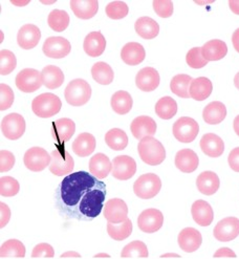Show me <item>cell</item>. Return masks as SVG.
<instances>
[{"mask_svg":"<svg viewBox=\"0 0 239 259\" xmlns=\"http://www.w3.org/2000/svg\"><path fill=\"white\" fill-rule=\"evenodd\" d=\"M105 197L106 185L85 171L65 177L55 194L56 207L62 217L85 222L99 217Z\"/></svg>","mask_w":239,"mask_h":259,"instance_id":"cell-1","label":"cell"},{"mask_svg":"<svg viewBox=\"0 0 239 259\" xmlns=\"http://www.w3.org/2000/svg\"><path fill=\"white\" fill-rule=\"evenodd\" d=\"M138 155L144 163L150 166H158L166 159V150L163 144L153 137H146L137 145Z\"/></svg>","mask_w":239,"mask_h":259,"instance_id":"cell-2","label":"cell"},{"mask_svg":"<svg viewBox=\"0 0 239 259\" xmlns=\"http://www.w3.org/2000/svg\"><path fill=\"white\" fill-rule=\"evenodd\" d=\"M61 107L62 102L59 97L51 93H45L36 97L32 103L34 113L37 117L43 119L54 117L61 110Z\"/></svg>","mask_w":239,"mask_h":259,"instance_id":"cell-3","label":"cell"},{"mask_svg":"<svg viewBox=\"0 0 239 259\" xmlns=\"http://www.w3.org/2000/svg\"><path fill=\"white\" fill-rule=\"evenodd\" d=\"M91 93V88L85 80L76 79L66 86L64 97L68 104L73 106H82L88 102Z\"/></svg>","mask_w":239,"mask_h":259,"instance_id":"cell-4","label":"cell"},{"mask_svg":"<svg viewBox=\"0 0 239 259\" xmlns=\"http://www.w3.org/2000/svg\"><path fill=\"white\" fill-rule=\"evenodd\" d=\"M162 189V181L154 174L140 176L133 185L134 194L142 199H150L157 196Z\"/></svg>","mask_w":239,"mask_h":259,"instance_id":"cell-5","label":"cell"},{"mask_svg":"<svg viewBox=\"0 0 239 259\" xmlns=\"http://www.w3.org/2000/svg\"><path fill=\"white\" fill-rule=\"evenodd\" d=\"M52 163L50 165V171L54 176L62 177L72 175L75 167L74 159L63 147L54 150L51 153Z\"/></svg>","mask_w":239,"mask_h":259,"instance_id":"cell-6","label":"cell"},{"mask_svg":"<svg viewBox=\"0 0 239 259\" xmlns=\"http://www.w3.org/2000/svg\"><path fill=\"white\" fill-rule=\"evenodd\" d=\"M172 132L178 142L191 143L200 133V125L192 118L182 117L173 124Z\"/></svg>","mask_w":239,"mask_h":259,"instance_id":"cell-7","label":"cell"},{"mask_svg":"<svg viewBox=\"0 0 239 259\" xmlns=\"http://www.w3.org/2000/svg\"><path fill=\"white\" fill-rule=\"evenodd\" d=\"M23 163L29 170L33 172H40L51 165L52 156L43 148L33 147L25 152Z\"/></svg>","mask_w":239,"mask_h":259,"instance_id":"cell-8","label":"cell"},{"mask_svg":"<svg viewBox=\"0 0 239 259\" xmlns=\"http://www.w3.org/2000/svg\"><path fill=\"white\" fill-rule=\"evenodd\" d=\"M164 215L158 209H146L138 215L137 226L140 231L147 234L158 232L163 227Z\"/></svg>","mask_w":239,"mask_h":259,"instance_id":"cell-9","label":"cell"},{"mask_svg":"<svg viewBox=\"0 0 239 259\" xmlns=\"http://www.w3.org/2000/svg\"><path fill=\"white\" fill-rule=\"evenodd\" d=\"M15 83L19 91L26 94L34 93L41 88V85H43L41 73L33 68L21 70L15 79Z\"/></svg>","mask_w":239,"mask_h":259,"instance_id":"cell-10","label":"cell"},{"mask_svg":"<svg viewBox=\"0 0 239 259\" xmlns=\"http://www.w3.org/2000/svg\"><path fill=\"white\" fill-rule=\"evenodd\" d=\"M3 135L12 141L20 139L25 133V121L19 113H10L2 122Z\"/></svg>","mask_w":239,"mask_h":259,"instance_id":"cell-11","label":"cell"},{"mask_svg":"<svg viewBox=\"0 0 239 259\" xmlns=\"http://www.w3.org/2000/svg\"><path fill=\"white\" fill-rule=\"evenodd\" d=\"M136 172V163L128 155H119L112 161V177L119 181L130 180Z\"/></svg>","mask_w":239,"mask_h":259,"instance_id":"cell-12","label":"cell"},{"mask_svg":"<svg viewBox=\"0 0 239 259\" xmlns=\"http://www.w3.org/2000/svg\"><path fill=\"white\" fill-rule=\"evenodd\" d=\"M214 237L221 242H229L239 236V220L226 218L221 220L213 230Z\"/></svg>","mask_w":239,"mask_h":259,"instance_id":"cell-13","label":"cell"},{"mask_svg":"<svg viewBox=\"0 0 239 259\" xmlns=\"http://www.w3.org/2000/svg\"><path fill=\"white\" fill-rule=\"evenodd\" d=\"M104 218L110 224H122L128 218V207L120 198L109 199L104 207Z\"/></svg>","mask_w":239,"mask_h":259,"instance_id":"cell-14","label":"cell"},{"mask_svg":"<svg viewBox=\"0 0 239 259\" xmlns=\"http://www.w3.org/2000/svg\"><path fill=\"white\" fill-rule=\"evenodd\" d=\"M42 50L49 58L61 59L70 53L72 46L69 41L63 37H51L45 40Z\"/></svg>","mask_w":239,"mask_h":259,"instance_id":"cell-15","label":"cell"},{"mask_svg":"<svg viewBox=\"0 0 239 259\" xmlns=\"http://www.w3.org/2000/svg\"><path fill=\"white\" fill-rule=\"evenodd\" d=\"M177 242L182 251L186 253H193L201 248L203 243V236L199 230L189 227L182 229L179 232Z\"/></svg>","mask_w":239,"mask_h":259,"instance_id":"cell-16","label":"cell"},{"mask_svg":"<svg viewBox=\"0 0 239 259\" xmlns=\"http://www.w3.org/2000/svg\"><path fill=\"white\" fill-rule=\"evenodd\" d=\"M160 82L161 77L159 75V71L152 67H145L140 69L135 78V84L137 88L146 93L156 91L159 88Z\"/></svg>","mask_w":239,"mask_h":259,"instance_id":"cell-17","label":"cell"},{"mask_svg":"<svg viewBox=\"0 0 239 259\" xmlns=\"http://www.w3.org/2000/svg\"><path fill=\"white\" fill-rule=\"evenodd\" d=\"M191 214L194 222L201 227H208L214 220V212L212 207L206 200L199 199L193 203Z\"/></svg>","mask_w":239,"mask_h":259,"instance_id":"cell-18","label":"cell"},{"mask_svg":"<svg viewBox=\"0 0 239 259\" xmlns=\"http://www.w3.org/2000/svg\"><path fill=\"white\" fill-rule=\"evenodd\" d=\"M130 131L132 136L140 141L146 137H153L156 135L157 123L152 118L147 116L137 117L132 121L130 125Z\"/></svg>","mask_w":239,"mask_h":259,"instance_id":"cell-19","label":"cell"},{"mask_svg":"<svg viewBox=\"0 0 239 259\" xmlns=\"http://www.w3.org/2000/svg\"><path fill=\"white\" fill-rule=\"evenodd\" d=\"M41 39V32L39 27L34 24L23 25L17 35V42L21 49L32 50L39 43Z\"/></svg>","mask_w":239,"mask_h":259,"instance_id":"cell-20","label":"cell"},{"mask_svg":"<svg viewBox=\"0 0 239 259\" xmlns=\"http://www.w3.org/2000/svg\"><path fill=\"white\" fill-rule=\"evenodd\" d=\"M175 167L184 174H192L199 168L200 159L192 149H181L175 155Z\"/></svg>","mask_w":239,"mask_h":259,"instance_id":"cell-21","label":"cell"},{"mask_svg":"<svg viewBox=\"0 0 239 259\" xmlns=\"http://www.w3.org/2000/svg\"><path fill=\"white\" fill-rule=\"evenodd\" d=\"M76 132V124L70 119H60L53 123L52 127V136L55 141L60 144H63L72 139Z\"/></svg>","mask_w":239,"mask_h":259,"instance_id":"cell-22","label":"cell"},{"mask_svg":"<svg viewBox=\"0 0 239 259\" xmlns=\"http://www.w3.org/2000/svg\"><path fill=\"white\" fill-rule=\"evenodd\" d=\"M196 187L202 194L208 196L213 195L219 189L220 181L215 172L204 171L196 179Z\"/></svg>","mask_w":239,"mask_h":259,"instance_id":"cell-23","label":"cell"},{"mask_svg":"<svg viewBox=\"0 0 239 259\" xmlns=\"http://www.w3.org/2000/svg\"><path fill=\"white\" fill-rule=\"evenodd\" d=\"M201 149L209 157H219L224 152V143L215 134H206L201 140Z\"/></svg>","mask_w":239,"mask_h":259,"instance_id":"cell-24","label":"cell"},{"mask_svg":"<svg viewBox=\"0 0 239 259\" xmlns=\"http://www.w3.org/2000/svg\"><path fill=\"white\" fill-rule=\"evenodd\" d=\"M89 170L97 179L104 180L112 171V162L104 153H97L89 160Z\"/></svg>","mask_w":239,"mask_h":259,"instance_id":"cell-25","label":"cell"},{"mask_svg":"<svg viewBox=\"0 0 239 259\" xmlns=\"http://www.w3.org/2000/svg\"><path fill=\"white\" fill-rule=\"evenodd\" d=\"M146 57V53L142 45L137 42H129L121 52L122 60L128 65H137L142 63Z\"/></svg>","mask_w":239,"mask_h":259,"instance_id":"cell-26","label":"cell"},{"mask_svg":"<svg viewBox=\"0 0 239 259\" xmlns=\"http://www.w3.org/2000/svg\"><path fill=\"white\" fill-rule=\"evenodd\" d=\"M202 54L208 62L218 61L224 58L228 54V47L226 42L214 39L205 43L204 47L202 48Z\"/></svg>","mask_w":239,"mask_h":259,"instance_id":"cell-27","label":"cell"},{"mask_svg":"<svg viewBox=\"0 0 239 259\" xmlns=\"http://www.w3.org/2000/svg\"><path fill=\"white\" fill-rule=\"evenodd\" d=\"M226 117L227 108L223 103L218 101L208 104L203 111L204 121L209 125H217L226 119Z\"/></svg>","mask_w":239,"mask_h":259,"instance_id":"cell-28","label":"cell"},{"mask_svg":"<svg viewBox=\"0 0 239 259\" xmlns=\"http://www.w3.org/2000/svg\"><path fill=\"white\" fill-rule=\"evenodd\" d=\"M84 51L90 57H99L101 56L106 48V40L102 33L100 32H91L89 33L83 45Z\"/></svg>","mask_w":239,"mask_h":259,"instance_id":"cell-29","label":"cell"},{"mask_svg":"<svg viewBox=\"0 0 239 259\" xmlns=\"http://www.w3.org/2000/svg\"><path fill=\"white\" fill-rule=\"evenodd\" d=\"M70 8L78 18L90 19L99 10V3L97 0H73Z\"/></svg>","mask_w":239,"mask_h":259,"instance_id":"cell-30","label":"cell"},{"mask_svg":"<svg viewBox=\"0 0 239 259\" xmlns=\"http://www.w3.org/2000/svg\"><path fill=\"white\" fill-rule=\"evenodd\" d=\"M212 91H213L212 82L206 77H200V78L193 79L190 85L189 94L193 100L204 101L211 96Z\"/></svg>","mask_w":239,"mask_h":259,"instance_id":"cell-31","label":"cell"},{"mask_svg":"<svg viewBox=\"0 0 239 259\" xmlns=\"http://www.w3.org/2000/svg\"><path fill=\"white\" fill-rule=\"evenodd\" d=\"M95 139L92 135L83 133L80 134L73 143V151L80 157L90 155L95 149Z\"/></svg>","mask_w":239,"mask_h":259,"instance_id":"cell-32","label":"cell"},{"mask_svg":"<svg viewBox=\"0 0 239 259\" xmlns=\"http://www.w3.org/2000/svg\"><path fill=\"white\" fill-rule=\"evenodd\" d=\"M42 82L45 88L50 90H56L60 88L64 82V75L63 71L55 65H49L43 68L41 71Z\"/></svg>","mask_w":239,"mask_h":259,"instance_id":"cell-33","label":"cell"},{"mask_svg":"<svg viewBox=\"0 0 239 259\" xmlns=\"http://www.w3.org/2000/svg\"><path fill=\"white\" fill-rule=\"evenodd\" d=\"M135 32L138 36L150 40L156 38L160 33L159 23L150 17H140L135 22Z\"/></svg>","mask_w":239,"mask_h":259,"instance_id":"cell-34","label":"cell"},{"mask_svg":"<svg viewBox=\"0 0 239 259\" xmlns=\"http://www.w3.org/2000/svg\"><path fill=\"white\" fill-rule=\"evenodd\" d=\"M105 142L110 149L121 151L127 147L128 137L122 129L114 128L110 129V131L105 135Z\"/></svg>","mask_w":239,"mask_h":259,"instance_id":"cell-35","label":"cell"},{"mask_svg":"<svg viewBox=\"0 0 239 259\" xmlns=\"http://www.w3.org/2000/svg\"><path fill=\"white\" fill-rule=\"evenodd\" d=\"M133 105V100L127 92H117L111 98V107L119 114L128 113Z\"/></svg>","mask_w":239,"mask_h":259,"instance_id":"cell-36","label":"cell"},{"mask_svg":"<svg viewBox=\"0 0 239 259\" xmlns=\"http://www.w3.org/2000/svg\"><path fill=\"white\" fill-rule=\"evenodd\" d=\"M91 76L93 80L101 85H109L114 81V70L105 62H98L91 67Z\"/></svg>","mask_w":239,"mask_h":259,"instance_id":"cell-37","label":"cell"},{"mask_svg":"<svg viewBox=\"0 0 239 259\" xmlns=\"http://www.w3.org/2000/svg\"><path fill=\"white\" fill-rule=\"evenodd\" d=\"M107 233L108 235L117 241L125 240L128 238L132 233V222L127 219L122 224H107Z\"/></svg>","mask_w":239,"mask_h":259,"instance_id":"cell-38","label":"cell"},{"mask_svg":"<svg viewBox=\"0 0 239 259\" xmlns=\"http://www.w3.org/2000/svg\"><path fill=\"white\" fill-rule=\"evenodd\" d=\"M193 79L188 75H184V74L176 75L175 77H173L170 83L171 92L180 98H184V99L191 98L189 94V90H190V85Z\"/></svg>","mask_w":239,"mask_h":259,"instance_id":"cell-39","label":"cell"},{"mask_svg":"<svg viewBox=\"0 0 239 259\" xmlns=\"http://www.w3.org/2000/svg\"><path fill=\"white\" fill-rule=\"evenodd\" d=\"M156 112L161 119L170 120L177 112V103L171 97H164L156 104Z\"/></svg>","mask_w":239,"mask_h":259,"instance_id":"cell-40","label":"cell"},{"mask_svg":"<svg viewBox=\"0 0 239 259\" xmlns=\"http://www.w3.org/2000/svg\"><path fill=\"white\" fill-rule=\"evenodd\" d=\"M0 256L3 258H23L25 256L24 244L18 239H9L2 244V248H0Z\"/></svg>","mask_w":239,"mask_h":259,"instance_id":"cell-41","label":"cell"},{"mask_svg":"<svg viewBox=\"0 0 239 259\" xmlns=\"http://www.w3.org/2000/svg\"><path fill=\"white\" fill-rule=\"evenodd\" d=\"M149 256L148 248L140 240H134L125 246L121 252L122 258H147Z\"/></svg>","mask_w":239,"mask_h":259,"instance_id":"cell-42","label":"cell"},{"mask_svg":"<svg viewBox=\"0 0 239 259\" xmlns=\"http://www.w3.org/2000/svg\"><path fill=\"white\" fill-rule=\"evenodd\" d=\"M47 23L55 32H63L69 24V15L63 10H54L50 13Z\"/></svg>","mask_w":239,"mask_h":259,"instance_id":"cell-43","label":"cell"},{"mask_svg":"<svg viewBox=\"0 0 239 259\" xmlns=\"http://www.w3.org/2000/svg\"><path fill=\"white\" fill-rule=\"evenodd\" d=\"M17 59L14 53L9 50H2L0 52V74L2 76L10 75L16 68Z\"/></svg>","mask_w":239,"mask_h":259,"instance_id":"cell-44","label":"cell"},{"mask_svg":"<svg viewBox=\"0 0 239 259\" xmlns=\"http://www.w3.org/2000/svg\"><path fill=\"white\" fill-rule=\"evenodd\" d=\"M20 190V185L16 179L3 177L0 179V194L5 197L15 196Z\"/></svg>","mask_w":239,"mask_h":259,"instance_id":"cell-45","label":"cell"},{"mask_svg":"<svg viewBox=\"0 0 239 259\" xmlns=\"http://www.w3.org/2000/svg\"><path fill=\"white\" fill-rule=\"evenodd\" d=\"M128 11H129L128 6L126 5L124 2H121V0L110 3L105 9L107 16L110 19H116V20L122 19V18L127 16Z\"/></svg>","mask_w":239,"mask_h":259,"instance_id":"cell-46","label":"cell"},{"mask_svg":"<svg viewBox=\"0 0 239 259\" xmlns=\"http://www.w3.org/2000/svg\"><path fill=\"white\" fill-rule=\"evenodd\" d=\"M186 61L190 67L195 69L203 68L208 64V61L202 54V48H193L190 50L186 56Z\"/></svg>","mask_w":239,"mask_h":259,"instance_id":"cell-47","label":"cell"},{"mask_svg":"<svg viewBox=\"0 0 239 259\" xmlns=\"http://www.w3.org/2000/svg\"><path fill=\"white\" fill-rule=\"evenodd\" d=\"M14 99L15 96L10 86L4 83L0 85V109L3 111L9 109L14 103Z\"/></svg>","mask_w":239,"mask_h":259,"instance_id":"cell-48","label":"cell"},{"mask_svg":"<svg viewBox=\"0 0 239 259\" xmlns=\"http://www.w3.org/2000/svg\"><path fill=\"white\" fill-rule=\"evenodd\" d=\"M153 9L162 18H169L173 14V4L170 0H156L153 2Z\"/></svg>","mask_w":239,"mask_h":259,"instance_id":"cell-49","label":"cell"},{"mask_svg":"<svg viewBox=\"0 0 239 259\" xmlns=\"http://www.w3.org/2000/svg\"><path fill=\"white\" fill-rule=\"evenodd\" d=\"M31 256L33 258H53L55 256V250L50 243L41 242L33 249Z\"/></svg>","mask_w":239,"mask_h":259,"instance_id":"cell-50","label":"cell"},{"mask_svg":"<svg viewBox=\"0 0 239 259\" xmlns=\"http://www.w3.org/2000/svg\"><path fill=\"white\" fill-rule=\"evenodd\" d=\"M15 165V156L9 150L0 151V171H10Z\"/></svg>","mask_w":239,"mask_h":259,"instance_id":"cell-51","label":"cell"},{"mask_svg":"<svg viewBox=\"0 0 239 259\" xmlns=\"http://www.w3.org/2000/svg\"><path fill=\"white\" fill-rule=\"evenodd\" d=\"M228 163L233 171L239 172V147L231 150L228 156Z\"/></svg>","mask_w":239,"mask_h":259,"instance_id":"cell-52","label":"cell"},{"mask_svg":"<svg viewBox=\"0 0 239 259\" xmlns=\"http://www.w3.org/2000/svg\"><path fill=\"white\" fill-rule=\"evenodd\" d=\"M0 214H2V219H0V227L5 228L11 219V210L8 205L5 203L0 204Z\"/></svg>","mask_w":239,"mask_h":259,"instance_id":"cell-53","label":"cell"},{"mask_svg":"<svg viewBox=\"0 0 239 259\" xmlns=\"http://www.w3.org/2000/svg\"><path fill=\"white\" fill-rule=\"evenodd\" d=\"M213 257H214V258H221V257L236 258V257H237V255L235 254V252H234L232 249L227 248V247H224V248H220V249H218V250L214 253Z\"/></svg>","mask_w":239,"mask_h":259,"instance_id":"cell-54","label":"cell"},{"mask_svg":"<svg viewBox=\"0 0 239 259\" xmlns=\"http://www.w3.org/2000/svg\"><path fill=\"white\" fill-rule=\"evenodd\" d=\"M232 42H233V47L236 50L237 53H239V28L234 32L232 36Z\"/></svg>","mask_w":239,"mask_h":259,"instance_id":"cell-55","label":"cell"},{"mask_svg":"<svg viewBox=\"0 0 239 259\" xmlns=\"http://www.w3.org/2000/svg\"><path fill=\"white\" fill-rule=\"evenodd\" d=\"M229 7L234 14L239 15V0H231L229 3Z\"/></svg>","mask_w":239,"mask_h":259,"instance_id":"cell-56","label":"cell"},{"mask_svg":"<svg viewBox=\"0 0 239 259\" xmlns=\"http://www.w3.org/2000/svg\"><path fill=\"white\" fill-rule=\"evenodd\" d=\"M69 257H76L81 258V255L75 251H67L61 255V258H69Z\"/></svg>","mask_w":239,"mask_h":259,"instance_id":"cell-57","label":"cell"},{"mask_svg":"<svg viewBox=\"0 0 239 259\" xmlns=\"http://www.w3.org/2000/svg\"><path fill=\"white\" fill-rule=\"evenodd\" d=\"M233 127H234V132H235V134L239 137V116H237V117L234 119Z\"/></svg>","mask_w":239,"mask_h":259,"instance_id":"cell-58","label":"cell"},{"mask_svg":"<svg viewBox=\"0 0 239 259\" xmlns=\"http://www.w3.org/2000/svg\"><path fill=\"white\" fill-rule=\"evenodd\" d=\"M180 258V255L176 254V253H167V254H163L161 256V258Z\"/></svg>","mask_w":239,"mask_h":259,"instance_id":"cell-59","label":"cell"},{"mask_svg":"<svg viewBox=\"0 0 239 259\" xmlns=\"http://www.w3.org/2000/svg\"><path fill=\"white\" fill-rule=\"evenodd\" d=\"M94 258H110V255L106 253H99L94 255Z\"/></svg>","mask_w":239,"mask_h":259,"instance_id":"cell-60","label":"cell"},{"mask_svg":"<svg viewBox=\"0 0 239 259\" xmlns=\"http://www.w3.org/2000/svg\"><path fill=\"white\" fill-rule=\"evenodd\" d=\"M234 84L236 86V89L239 91V73H237L234 78Z\"/></svg>","mask_w":239,"mask_h":259,"instance_id":"cell-61","label":"cell"}]
</instances>
